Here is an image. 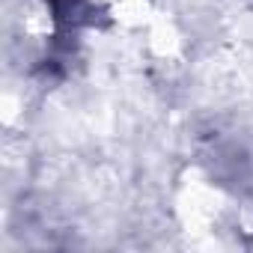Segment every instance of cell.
Wrapping results in <instances>:
<instances>
[{"label":"cell","instance_id":"6da1fadb","mask_svg":"<svg viewBox=\"0 0 253 253\" xmlns=\"http://www.w3.org/2000/svg\"><path fill=\"white\" fill-rule=\"evenodd\" d=\"M179 214L191 229H226L235 214L232 200L211 179L191 173L179 188Z\"/></svg>","mask_w":253,"mask_h":253},{"label":"cell","instance_id":"7a4b0ae2","mask_svg":"<svg viewBox=\"0 0 253 253\" xmlns=\"http://www.w3.org/2000/svg\"><path fill=\"white\" fill-rule=\"evenodd\" d=\"M84 3L98 18H104V21H110L113 27H122V30L149 27L152 15H155L152 0H84Z\"/></svg>","mask_w":253,"mask_h":253}]
</instances>
